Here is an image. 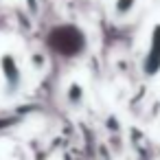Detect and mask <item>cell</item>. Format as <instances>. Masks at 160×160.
I'll return each mask as SVG.
<instances>
[{
	"label": "cell",
	"mask_w": 160,
	"mask_h": 160,
	"mask_svg": "<svg viewBox=\"0 0 160 160\" xmlns=\"http://www.w3.org/2000/svg\"><path fill=\"white\" fill-rule=\"evenodd\" d=\"M0 72L5 77V88L7 94H16L22 86V70L18 66V59L11 53H2L0 55Z\"/></svg>",
	"instance_id": "obj_1"
},
{
	"label": "cell",
	"mask_w": 160,
	"mask_h": 160,
	"mask_svg": "<svg viewBox=\"0 0 160 160\" xmlns=\"http://www.w3.org/2000/svg\"><path fill=\"white\" fill-rule=\"evenodd\" d=\"M134 5H136V0H116V2H114V11H116V16H127Z\"/></svg>",
	"instance_id": "obj_3"
},
{
	"label": "cell",
	"mask_w": 160,
	"mask_h": 160,
	"mask_svg": "<svg viewBox=\"0 0 160 160\" xmlns=\"http://www.w3.org/2000/svg\"><path fill=\"white\" fill-rule=\"evenodd\" d=\"M158 70H160V24L151 33V48H149V53L145 57V72L156 75Z\"/></svg>",
	"instance_id": "obj_2"
}]
</instances>
